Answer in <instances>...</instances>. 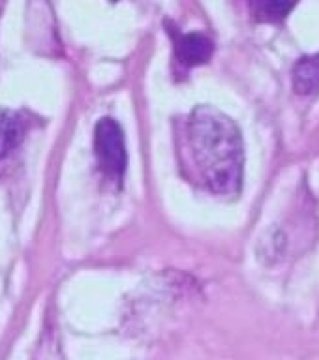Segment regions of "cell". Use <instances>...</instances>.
Returning <instances> with one entry per match:
<instances>
[{"instance_id": "cell-5", "label": "cell", "mask_w": 319, "mask_h": 360, "mask_svg": "<svg viewBox=\"0 0 319 360\" xmlns=\"http://www.w3.org/2000/svg\"><path fill=\"white\" fill-rule=\"evenodd\" d=\"M25 135V124L10 109H0V160L8 156Z\"/></svg>"}, {"instance_id": "cell-2", "label": "cell", "mask_w": 319, "mask_h": 360, "mask_svg": "<svg viewBox=\"0 0 319 360\" xmlns=\"http://www.w3.org/2000/svg\"><path fill=\"white\" fill-rule=\"evenodd\" d=\"M94 154L101 171L120 182L126 171V143L120 124L113 118H101L94 128Z\"/></svg>"}, {"instance_id": "cell-3", "label": "cell", "mask_w": 319, "mask_h": 360, "mask_svg": "<svg viewBox=\"0 0 319 360\" xmlns=\"http://www.w3.org/2000/svg\"><path fill=\"white\" fill-rule=\"evenodd\" d=\"M173 38L175 58L184 68H194L207 64L214 53V44L199 32L180 34L177 30H169Z\"/></svg>"}, {"instance_id": "cell-4", "label": "cell", "mask_w": 319, "mask_h": 360, "mask_svg": "<svg viewBox=\"0 0 319 360\" xmlns=\"http://www.w3.org/2000/svg\"><path fill=\"white\" fill-rule=\"evenodd\" d=\"M293 90L301 96L319 94V53L303 56L293 66Z\"/></svg>"}, {"instance_id": "cell-7", "label": "cell", "mask_w": 319, "mask_h": 360, "mask_svg": "<svg viewBox=\"0 0 319 360\" xmlns=\"http://www.w3.org/2000/svg\"><path fill=\"white\" fill-rule=\"evenodd\" d=\"M113 2H117V0H113Z\"/></svg>"}, {"instance_id": "cell-1", "label": "cell", "mask_w": 319, "mask_h": 360, "mask_svg": "<svg viewBox=\"0 0 319 360\" xmlns=\"http://www.w3.org/2000/svg\"><path fill=\"white\" fill-rule=\"evenodd\" d=\"M186 162L196 179L216 195H235L242 186L244 150L237 124L211 105L190 112L184 126Z\"/></svg>"}, {"instance_id": "cell-6", "label": "cell", "mask_w": 319, "mask_h": 360, "mask_svg": "<svg viewBox=\"0 0 319 360\" xmlns=\"http://www.w3.org/2000/svg\"><path fill=\"white\" fill-rule=\"evenodd\" d=\"M297 0H248L252 15L261 22H278L289 15Z\"/></svg>"}]
</instances>
